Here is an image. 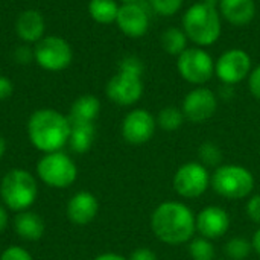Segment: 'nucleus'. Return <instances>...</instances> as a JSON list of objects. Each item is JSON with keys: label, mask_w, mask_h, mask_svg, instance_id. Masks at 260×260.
Instances as JSON below:
<instances>
[{"label": "nucleus", "mask_w": 260, "mask_h": 260, "mask_svg": "<svg viewBox=\"0 0 260 260\" xmlns=\"http://www.w3.org/2000/svg\"><path fill=\"white\" fill-rule=\"evenodd\" d=\"M151 232L166 245L187 244L197 233V215L181 201H163L151 213Z\"/></svg>", "instance_id": "obj_1"}, {"label": "nucleus", "mask_w": 260, "mask_h": 260, "mask_svg": "<svg viewBox=\"0 0 260 260\" xmlns=\"http://www.w3.org/2000/svg\"><path fill=\"white\" fill-rule=\"evenodd\" d=\"M72 131L69 117L53 108H40L27 119V137L30 145L43 154L61 151Z\"/></svg>", "instance_id": "obj_2"}, {"label": "nucleus", "mask_w": 260, "mask_h": 260, "mask_svg": "<svg viewBox=\"0 0 260 260\" xmlns=\"http://www.w3.org/2000/svg\"><path fill=\"white\" fill-rule=\"evenodd\" d=\"M181 27L195 46L207 47L219 40L222 32V17L216 5L197 2L183 14Z\"/></svg>", "instance_id": "obj_3"}, {"label": "nucleus", "mask_w": 260, "mask_h": 260, "mask_svg": "<svg viewBox=\"0 0 260 260\" xmlns=\"http://www.w3.org/2000/svg\"><path fill=\"white\" fill-rule=\"evenodd\" d=\"M38 197V184L35 177L26 169H11L0 183V198L8 210H29Z\"/></svg>", "instance_id": "obj_4"}, {"label": "nucleus", "mask_w": 260, "mask_h": 260, "mask_svg": "<svg viewBox=\"0 0 260 260\" xmlns=\"http://www.w3.org/2000/svg\"><path fill=\"white\" fill-rule=\"evenodd\" d=\"M254 175L250 169L235 163H222L212 174L210 187L224 200H244L254 190Z\"/></svg>", "instance_id": "obj_5"}, {"label": "nucleus", "mask_w": 260, "mask_h": 260, "mask_svg": "<svg viewBox=\"0 0 260 260\" xmlns=\"http://www.w3.org/2000/svg\"><path fill=\"white\" fill-rule=\"evenodd\" d=\"M37 175L49 187L67 189L76 181L78 168L69 154L56 151L43 154L37 163Z\"/></svg>", "instance_id": "obj_6"}, {"label": "nucleus", "mask_w": 260, "mask_h": 260, "mask_svg": "<svg viewBox=\"0 0 260 260\" xmlns=\"http://www.w3.org/2000/svg\"><path fill=\"white\" fill-rule=\"evenodd\" d=\"M34 61L46 72H62L73 61V47L59 35H44L34 44Z\"/></svg>", "instance_id": "obj_7"}, {"label": "nucleus", "mask_w": 260, "mask_h": 260, "mask_svg": "<svg viewBox=\"0 0 260 260\" xmlns=\"http://www.w3.org/2000/svg\"><path fill=\"white\" fill-rule=\"evenodd\" d=\"M177 70L186 82L201 87L213 78L215 61L204 47L193 46L177 56Z\"/></svg>", "instance_id": "obj_8"}, {"label": "nucleus", "mask_w": 260, "mask_h": 260, "mask_svg": "<svg viewBox=\"0 0 260 260\" xmlns=\"http://www.w3.org/2000/svg\"><path fill=\"white\" fill-rule=\"evenodd\" d=\"M212 184L210 171L198 160L181 165L172 178V187L175 193L184 200H195L203 197Z\"/></svg>", "instance_id": "obj_9"}, {"label": "nucleus", "mask_w": 260, "mask_h": 260, "mask_svg": "<svg viewBox=\"0 0 260 260\" xmlns=\"http://www.w3.org/2000/svg\"><path fill=\"white\" fill-rule=\"evenodd\" d=\"M251 56L239 47H233L219 55L215 61V75L225 85H236L251 73Z\"/></svg>", "instance_id": "obj_10"}, {"label": "nucleus", "mask_w": 260, "mask_h": 260, "mask_svg": "<svg viewBox=\"0 0 260 260\" xmlns=\"http://www.w3.org/2000/svg\"><path fill=\"white\" fill-rule=\"evenodd\" d=\"M218 110V96L207 87H195L190 90L183 102L181 111L186 120L192 123H204L210 120Z\"/></svg>", "instance_id": "obj_11"}, {"label": "nucleus", "mask_w": 260, "mask_h": 260, "mask_svg": "<svg viewBox=\"0 0 260 260\" xmlns=\"http://www.w3.org/2000/svg\"><path fill=\"white\" fill-rule=\"evenodd\" d=\"M157 129V120L145 108H134L122 120L120 133L126 143L129 145H145L148 143Z\"/></svg>", "instance_id": "obj_12"}, {"label": "nucleus", "mask_w": 260, "mask_h": 260, "mask_svg": "<svg viewBox=\"0 0 260 260\" xmlns=\"http://www.w3.org/2000/svg\"><path fill=\"white\" fill-rule=\"evenodd\" d=\"M107 98L120 107H131L143 96V81L140 76L117 72L105 85Z\"/></svg>", "instance_id": "obj_13"}, {"label": "nucleus", "mask_w": 260, "mask_h": 260, "mask_svg": "<svg viewBox=\"0 0 260 260\" xmlns=\"http://www.w3.org/2000/svg\"><path fill=\"white\" fill-rule=\"evenodd\" d=\"M116 24L119 30L128 38H142L146 35L151 26L149 8L140 2L122 3L119 6Z\"/></svg>", "instance_id": "obj_14"}, {"label": "nucleus", "mask_w": 260, "mask_h": 260, "mask_svg": "<svg viewBox=\"0 0 260 260\" xmlns=\"http://www.w3.org/2000/svg\"><path fill=\"white\" fill-rule=\"evenodd\" d=\"M230 224V215L221 206H207L197 215V233L210 241L227 235Z\"/></svg>", "instance_id": "obj_15"}, {"label": "nucleus", "mask_w": 260, "mask_h": 260, "mask_svg": "<svg viewBox=\"0 0 260 260\" xmlns=\"http://www.w3.org/2000/svg\"><path fill=\"white\" fill-rule=\"evenodd\" d=\"M98 213H99V201L88 190L76 192L67 201V206H66L67 219L78 227H84L93 222Z\"/></svg>", "instance_id": "obj_16"}, {"label": "nucleus", "mask_w": 260, "mask_h": 260, "mask_svg": "<svg viewBox=\"0 0 260 260\" xmlns=\"http://www.w3.org/2000/svg\"><path fill=\"white\" fill-rule=\"evenodd\" d=\"M17 37L26 44H37L46 35L44 15L37 9H24L15 20Z\"/></svg>", "instance_id": "obj_17"}, {"label": "nucleus", "mask_w": 260, "mask_h": 260, "mask_svg": "<svg viewBox=\"0 0 260 260\" xmlns=\"http://www.w3.org/2000/svg\"><path fill=\"white\" fill-rule=\"evenodd\" d=\"M218 11L232 26L242 27L250 24L256 17L254 0H219Z\"/></svg>", "instance_id": "obj_18"}, {"label": "nucleus", "mask_w": 260, "mask_h": 260, "mask_svg": "<svg viewBox=\"0 0 260 260\" xmlns=\"http://www.w3.org/2000/svg\"><path fill=\"white\" fill-rule=\"evenodd\" d=\"M14 230L20 239L27 242H37L46 233V222L38 213L24 210L18 212L14 218Z\"/></svg>", "instance_id": "obj_19"}, {"label": "nucleus", "mask_w": 260, "mask_h": 260, "mask_svg": "<svg viewBox=\"0 0 260 260\" xmlns=\"http://www.w3.org/2000/svg\"><path fill=\"white\" fill-rule=\"evenodd\" d=\"M101 113V101L94 94H82L72 104L69 110L70 123H94Z\"/></svg>", "instance_id": "obj_20"}, {"label": "nucleus", "mask_w": 260, "mask_h": 260, "mask_svg": "<svg viewBox=\"0 0 260 260\" xmlns=\"http://www.w3.org/2000/svg\"><path fill=\"white\" fill-rule=\"evenodd\" d=\"M96 140L94 123H72V131L69 137V146L76 154H85L91 149Z\"/></svg>", "instance_id": "obj_21"}, {"label": "nucleus", "mask_w": 260, "mask_h": 260, "mask_svg": "<svg viewBox=\"0 0 260 260\" xmlns=\"http://www.w3.org/2000/svg\"><path fill=\"white\" fill-rule=\"evenodd\" d=\"M119 3L116 0H90L88 2V14L93 21L99 24H113L116 23Z\"/></svg>", "instance_id": "obj_22"}, {"label": "nucleus", "mask_w": 260, "mask_h": 260, "mask_svg": "<svg viewBox=\"0 0 260 260\" xmlns=\"http://www.w3.org/2000/svg\"><path fill=\"white\" fill-rule=\"evenodd\" d=\"M187 35L183 30V27H175L171 26L168 29H165L160 35V46L161 49L174 56L181 55L186 49H187Z\"/></svg>", "instance_id": "obj_23"}, {"label": "nucleus", "mask_w": 260, "mask_h": 260, "mask_svg": "<svg viewBox=\"0 0 260 260\" xmlns=\"http://www.w3.org/2000/svg\"><path fill=\"white\" fill-rule=\"evenodd\" d=\"M155 120H157V128H160L166 133H174L183 126L186 117H184L181 108L169 105L158 111Z\"/></svg>", "instance_id": "obj_24"}, {"label": "nucleus", "mask_w": 260, "mask_h": 260, "mask_svg": "<svg viewBox=\"0 0 260 260\" xmlns=\"http://www.w3.org/2000/svg\"><path fill=\"white\" fill-rule=\"evenodd\" d=\"M198 161L206 166L207 169L213 168H219L222 163H224V154H222V149L219 148V145H216L215 142H203L200 146H198Z\"/></svg>", "instance_id": "obj_25"}, {"label": "nucleus", "mask_w": 260, "mask_h": 260, "mask_svg": "<svg viewBox=\"0 0 260 260\" xmlns=\"http://www.w3.org/2000/svg\"><path fill=\"white\" fill-rule=\"evenodd\" d=\"M189 256L192 260H216V250L213 241L203 236L192 238L187 247Z\"/></svg>", "instance_id": "obj_26"}, {"label": "nucleus", "mask_w": 260, "mask_h": 260, "mask_svg": "<svg viewBox=\"0 0 260 260\" xmlns=\"http://www.w3.org/2000/svg\"><path fill=\"white\" fill-rule=\"evenodd\" d=\"M251 251V241L242 236H235L229 239L224 245V254L229 260H245Z\"/></svg>", "instance_id": "obj_27"}, {"label": "nucleus", "mask_w": 260, "mask_h": 260, "mask_svg": "<svg viewBox=\"0 0 260 260\" xmlns=\"http://www.w3.org/2000/svg\"><path fill=\"white\" fill-rule=\"evenodd\" d=\"M184 0H148L149 8L161 15V17H172L183 8Z\"/></svg>", "instance_id": "obj_28"}, {"label": "nucleus", "mask_w": 260, "mask_h": 260, "mask_svg": "<svg viewBox=\"0 0 260 260\" xmlns=\"http://www.w3.org/2000/svg\"><path fill=\"white\" fill-rule=\"evenodd\" d=\"M119 72L123 73H129V75H136V76H143L145 73V64L143 61L136 56V55H126L120 59L119 62Z\"/></svg>", "instance_id": "obj_29"}, {"label": "nucleus", "mask_w": 260, "mask_h": 260, "mask_svg": "<svg viewBox=\"0 0 260 260\" xmlns=\"http://www.w3.org/2000/svg\"><path fill=\"white\" fill-rule=\"evenodd\" d=\"M12 56H14V61H15L17 64H20V66H27V64H30V62L34 61V47H32L30 44L23 43V44H20V46L15 47Z\"/></svg>", "instance_id": "obj_30"}, {"label": "nucleus", "mask_w": 260, "mask_h": 260, "mask_svg": "<svg viewBox=\"0 0 260 260\" xmlns=\"http://www.w3.org/2000/svg\"><path fill=\"white\" fill-rule=\"evenodd\" d=\"M0 260H34L32 254L20 245H11L0 254Z\"/></svg>", "instance_id": "obj_31"}, {"label": "nucleus", "mask_w": 260, "mask_h": 260, "mask_svg": "<svg viewBox=\"0 0 260 260\" xmlns=\"http://www.w3.org/2000/svg\"><path fill=\"white\" fill-rule=\"evenodd\" d=\"M245 212H247V216L250 218V221L257 224L260 227V193L251 195L248 198L247 206H245Z\"/></svg>", "instance_id": "obj_32"}, {"label": "nucleus", "mask_w": 260, "mask_h": 260, "mask_svg": "<svg viewBox=\"0 0 260 260\" xmlns=\"http://www.w3.org/2000/svg\"><path fill=\"white\" fill-rule=\"evenodd\" d=\"M248 88H250V93L260 101V66L254 67L248 76Z\"/></svg>", "instance_id": "obj_33"}, {"label": "nucleus", "mask_w": 260, "mask_h": 260, "mask_svg": "<svg viewBox=\"0 0 260 260\" xmlns=\"http://www.w3.org/2000/svg\"><path fill=\"white\" fill-rule=\"evenodd\" d=\"M128 260H158V259H157V254H155L151 248H148V247H139V248H136V250L129 254Z\"/></svg>", "instance_id": "obj_34"}, {"label": "nucleus", "mask_w": 260, "mask_h": 260, "mask_svg": "<svg viewBox=\"0 0 260 260\" xmlns=\"http://www.w3.org/2000/svg\"><path fill=\"white\" fill-rule=\"evenodd\" d=\"M14 93V84L8 76L0 75V102L6 101L12 96Z\"/></svg>", "instance_id": "obj_35"}, {"label": "nucleus", "mask_w": 260, "mask_h": 260, "mask_svg": "<svg viewBox=\"0 0 260 260\" xmlns=\"http://www.w3.org/2000/svg\"><path fill=\"white\" fill-rule=\"evenodd\" d=\"M9 224V215H8V209L0 206V235L6 230Z\"/></svg>", "instance_id": "obj_36"}, {"label": "nucleus", "mask_w": 260, "mask_h": 260, "mask_svg": "<svg viewBox=\"0 0 260 260\" xmlns=\"http://www.w3.org/2000/svg\"><path fill=\"white\" fill-rule=\"evenodd\" d=\"M93 260H128V257L117 254V253H102V254L96 256Z\"/></svg>", "instance_id": "obj_37"}, {"label": "nucleus", "mask_w": 260, "mask_h": 260, "mask_svg": "<svg viewBox=\"0 0 260 260\" xmlns=\"http://www.w3.org/2000/svg\"><path fill=\"white\" fill-rule=\"evenodd\" d=\"M251 247H253V251L260 256V227L254 232L253 238H251Z\"/></svg>", "instance_id": "obj_38"}, {"label": "nucleus", "mask_w": 260, "mask_h": 260, "mask_svg": "<svg viewBox=\"0 0 260 260\" xmlns=\"http://www.w3.org/2000/svg\"><path fill=\"white\" fill-rule=\"evenodd\" d=\"M233 87L235 85H225V84H222V87L219 88V96L222 98V99H232V96H233Z\"/></svg>", "instance_id": "obj_39"}, {"label": "nucleus", "mask_w": 260, "mask_h": 260, "mask_svg": "<svg viewBox=\"0 0 260 260\" xmlns=\"http://www.w3.org/2000/svg\"><path fill=\"white\" fill-rule=\"evenodd\" d=\"M5 152H6V140H5V137L0 134V158L5 155Z\"/></svg>", "instance_id": "obj_40"}, {"label": "nucleus", "mask_w": 260, "mask_h": 260, "mask_svg": "<svg viewBox=\"0 0 260 260\" xmlns=\"http://www.w3.org/2000/svg\"><path fill=\"white\" fill-rule=\"evenodd\" d=\"M200 2H204V3H210V5H216L219 3V0H200Z\"/></svg>", "instance_id": "obj_41"}, {"label": "nucleus", "mask_w": 260, "mask_h": 260, "mask_svg": "<svg viewBox=\"0 0 260 260\" xmlns=\"http://www.w3.org/2000/svg\"><path fill=\"white\" fill-rule=\"evenodd\" d=\"M122 3H131V2H140V0H120Z\"/></svg>", "instance_id": "obj_42"}, {"label": "nucleus", "mask_w": 260, "mask_h": 260, "mask_svg": "<svg viewBox=\"0 0 260 260\" xmlns=\"http://www.w3.org/2000/svg\"><path fill=\"white\" fill-rule=\"evenodd\" d=\"M221 260H229V259H221Z\"/></svg>", "instance_id": "obj_43"}]
</instances>
